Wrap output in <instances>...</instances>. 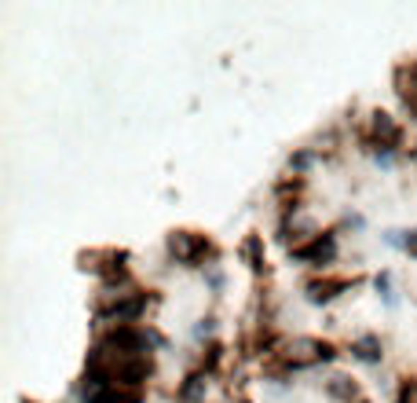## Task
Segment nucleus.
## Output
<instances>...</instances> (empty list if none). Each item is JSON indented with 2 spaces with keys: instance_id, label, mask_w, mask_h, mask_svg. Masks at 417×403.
I'll list each match as a JSON object with an SVG mask.
<instances>
[{
  "instance_id": "nucleus-1",
  "label": "nucleus",
  "mask_w": 417,
  "mask_h": 403,
  "mask_svg": "<svg viewBox=\"0 0 417 403\" xmlns=\"http://www.w3.org/2000/svg\"><path fill=\"white\" fill-rule=\"evenodd\" d=\"M114 297H118V301L99 312V319H103V323H114V327H132V323H136L139 315L147 312V301H150V297L139 293V290H132V293H114Z\"/></svg>"
},
{
  "instance_id": "nucleus-2",
  "label": "nucleus",
  "mask_w": 417,
  "mask_h": 403,
  "mask_svg": "<svg viewBox=\"0 0 417 403\" xmlns=\"http://www.w3.org/2000/svg\"><path fill=\"white\" fill-rule=\"evenodd\" d=\"M168 253H172L176 264L194 268L209 253V242L202 235H194V231H172V235H168Z\"/></svg>"
},
{
  "instance_id": "nucleus-3",
  "label": "nucleus",
  "mask_w": 417,
  "mask_h": 403,
  "mask_svg": "<svg viewBox=\"0 0 417 403\" xmlns=\"http://www.w3.org/2000/svg\"><path fill=\"white\" fill-rule=\"evenodd\" d=\"M337 257V239L333 235H315L307 246L293 249V261H304V264H329Z\"/></svg>"
},
{
  "instance_id": "nucleus-4",
  "label": "nucleus",
  "mask_w": 417,
  "mask_h": 403,
  "mask_svg": "<svg viewBox=\"0 0 417 403\" xmlns=\"http://www.w3.org/2000/svg\"><path fill=\"white\" fill-rule=\"evenodd\" d=\"M351 356L359 359V363H381L384 359V345H381V337H373V334H362L351 341Z\"/></svg>"
},
{
  "instance_id": "nucleus-5",
  "label": "nucleus",
  "mask_w": 417,
  "mask_h": 403,
  "mask_svg": "<svg viewBox=\"0 0 417 403\" xmlns=\"http://www.w3.org/2000/svg\"><path fill=\"white\" fill-rule=\"evenodd\" d=\"M373 136H377V147H395L399 143V125L392 121V114H384V110L373 114Z\"/></svg>"
},
{
  "instance_id": "nucleus-6",
  "label": "nucleus",
  "mask_w": 417,
  "mask_h": 403,
  "mask_svg": "<svg viewBox=\"0 0 417 403\" xmlns=\"http://www.w3.org/2000/svg\"><path fill=\"white\" fill-rule=\"evenodd\" d=\"M341 290H348V283H312L307 286V301L312 305H329Z\"/></svg>"
},
{
  "instance_id": "nucleus-7",
  "label": "nucleus",
  "mask_w": 417,
  "mask_h": 403,
  "mask_svg": "<svg viewBox=\"0 0 417 403\" xmlns=\"http://www.w3.org/2000/svg\"><path fill=\"white\" fill-rule=\"evenodd\" d=\"M202 392H205V374H190L183 381V389H180V399L183 403H198V399H202Z\"/></svg>"
},
{
  "instance_id": "nucleus-8",
  "label": "nucleus",
  "mask_w": 417,
  "mask_h": 403,
  "mask_svg": "<svg viewBox=\"0 0 417 403\" xmlns=\"http://www.w3.org/2000/svg\"><path fill=\"white\" fill-rule=\"evenodd\" d=\"M315 161H319V154H315V151H297V154H290V173H297V176H300V173H307V169H312Z\"/></svg>"
},
{
  "instance_id": "nucleus-9",
  "label": "nucleus",
  "mask_w": 417,
  "mask_h": 403,
  "mask_svg": "<svg viewBox=\"0 0 417 403\" xmlns=\"http://www.w3.org/2000/svg\"><path fill=\"white\" fill-rule=\"evenodd\" d=\"M329 392L351 403V396H355V381H351V378H333V381H329Z\"/></svg>"
},
{
  "instance_id": "nucleus-10",
  "label": "nucleus",
  "mask_w": 417,
  "mask_h": 403,
  "mask_svg": "<svg viewBox=\"0 0 417 403\" xmlns=\"http://www.w3.org/2000/svg\"><path fill=\"white\" fill-rule=\"evenodd\" d=\"M373 286H377V293L384 297V305H395V293H392V275H388V271H381L377 279H373Z\"/></svg>"
},
{
  "instance_id": "nucleus-11",
  "label": "nucleus",
  "mask_w": 417,
  "mask_h": 403,
  "mask_svg": "<svg viewBox=\"0 0 417 403\" xmlns=\"http://www.w3.org/2000/svg\"><path fill=\"white\" fill-rule=\"evenodd\" d=\"M373 161H377L381 169H392V165H395V147H377V154H373Z\"/></svg>"
},
{
  "instance_id": "nucleus-12",
  "label": "nucleus",
  "mask_w": 417,
  "mask_h": 403,
  "mask_svg": "<svg viewBox=\"0 0 417 403\" xmlns=\"http://www.w3.org/2000/svg\"><path fill=\"white\" fill-rule=\"evenodd\" d=\"M205 283L212 290H224V271H219V268H205Z\"/></svg>"
},
{
  "instance_id": "nucleus-13",
  "label": "nucleus",
  "mask_w": 417,
  "mask_h": 403,
  "mask_svg": "<svg viewBox=\"0 0 417 403\" xmlns=\"http://www.w3.org/2000/svg\"><path fill=\"white\" fill-rule=\"evenodd\" d=\"M212 330H216V319H202V323L194 327V337H198V341H202V337H209Z\"/></svg>"
},
{
  "instance_id": "nucleus-14",
  "label": "nucleus",
  "mask_w": 417,
  "mask_h": 403,
  "mask_svg": "<svg viewBox=\"0 0 417 403\" xmlns=\"http://www.w3.org/2000/svg\"><path fill=\"white\" fill-rule=\"evenodd\" d=\"M406 253H417V231H406Z\"/></svg>"
},
{
  "instance_id": "nucleus-15",
  "label": "nucleus",
  "mask_w": 417,
  "mask_h": 403,
  "mask_svg": "<svg viewBox=\"0 0 417 403\" xmlns=\"http://www.w3.org/2000/svg\"><path fill=\"white\" fill-rule=\"evenodd\" d=\"M355 403H366V399H355Z\"/></svg>"
}]
</instances>
